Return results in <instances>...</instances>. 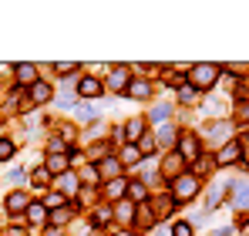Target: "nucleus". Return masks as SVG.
I'll return each mask as SVG.
<instances>
[{
	"label": "nucleus",
	"mask_w": 249,
	"mask_h": 236,
	"mask_svg": "<svg viewBox=\"0 0 249 236\" xmlns=\"http://www.w3.org/2000/svg\"><path fill=\"white\" fill-rule=\"evenodd\" d=\"M219 75H222V71H219L215 64H196V68L189 71V84H192L196 91H209V88L219 81Z\"/></svg>",
	"instance_id": "f257e3e1"
},
{
	"label": "nucleus",
	"mask_w": 249,
	"mask_h": 236,
	"mask_svg": "<svg viewBox=\"0 0 249 236\" xmlns=\"http://www.w3.org/2000/svg\"><path fill=\"white\" fill-rule=\"evenodd\" d=\"M199 193V176H178L175 182H172V202H189V199Z\"/></svg>",
	"instance_id": "f03ea898"
},
{
	"label": "nucleus",
	"mask_w": 249,
	"mask_h": 236,
	"mask_svg": "<svg viewBox=\"0 0 249 236\" xmlns=\"http://www.w3.org/2000/svg\"><path fill=\"white\" fill-rule=\"evenodd\" d=\"M178 156H182V162H196L199 158V138L196 135H182L178 138Z\"/></svg>",
	"instance_id": "7ed1b4c3"
},
{
	"label": "nucleus",
	"mask_w": 249,
	"mask_h": 236,
	"mask_svg": "<svg viewBox=\"0 0 249 236\" xmlns=\"http://www.w3.org/2000/svg\"><path fill=\"white\" fill-rule=\"evenodd\" d=\"M128 84H131V75H128V68H124V64L111 68V75H108V88H111V91H128Z\"/></svg>",
	"instance_id": "20e7f679"
},
{
	"label": "nucleus",
	"mask_w": 249,
	"mask_h": 236,
	"mask_svg": "<svg viewBox=\"0 0 249 236\" xmlns=\"http://www.w3.org/2000/svg\"><path fill=\"white\" fill-rule=\"evenodd\" d=\"M78 91H81L84 98H98V95L105 91V84H101L98 78H81L78 81Z\"/></svg>",
	"instance_id": "39448f33"
},
{
	"label": "nucleus",
	"mask_w": 249,
	"mask_h": 236,
	"mask_svg": "<svg viewBox=\"0 0 249 236\" xmlns=\"http://www.w3.org/2000/svg\"><path fill=\"white\" fill-rule=\"evenodd\" d=\"M31 101H37V105H47L51 101V84L47 81H34L31 84Z\"/></svg>",
	"instance_id": "423d86ee"
},
{
	"label": "nucleus",
	"mask_w": 249,
	"mask_h": 236,
	"mask_svg": "<svg viewBox=\"0 0 249 236\" xmlns=\"http://www.w3.org/2000/svg\"><path fill=\"white\" fill-rule=\"evenodd\" d=\"M118 172H122V162H118V158H111V156L101 158V169H98V176H108V179L115 182V179H118Z\"/></svg>",
	"instance_id": "0eeeda50"
},
{
	"label": "nucleus",
	"mask_w": 249,
	"mask_h": 236,
	"mask_svg": "<svg viewBox=\"0 0 249 236\" xmlns=\"http://www.w3.org/2000/svg\"><path fill=\"white\" fill-rule=\"evenodd\" d=\"M128 95H131V98H138V101H145V98L152 95V84H148V81H142V78H131Z\"/></svg>",
	"instance_id": "6e6552de"
},
{
	"label": "nucleus",
	"mask_w": 249,
	"mask_h": 236,
	"mask_svg": "<svg viewBox=\"0 0 249 236\" xmlns=\"http://www.w3.org/2000/svg\"><path fill=\"white\" fill-rule=\"evenodd\" d=\"M27 206H31V199L24 193H10L7 196V213H27Z\"/></svg>",
	"instance_id": "1a4fd4ad"
},
{
	"label": "nucleus",
	"mask_w": 249,
	"mask_h": 236,
	"mask_svg": "<svg viewBox=\"0 0 249 236\" xmlns=\"http://www.w3.org/2000/svg\"><path fill=\"white\" fill-rule=\"evenodd\" d=\"M142 132H145V118H131L124 125V138L128 142H142Z\"/></svg>",
	"instance_id": "9d476101"
},
{
	"label": "nucleus",
	"mask_w": 249,
	"mask_h": 236,
	"mask_svg": "<svg viewBox=\"0 0 249 236\" xmlns=\"http://www.w3.org/2000/svg\"><path fill=\"white\" fill-rule=\"evenodd\" d=\"M135 223H138V230H152V226H155V213H152L148 202L138 206V219H135Z\"/></svg>",
	"instance_id": "9b49d317"
},
{
	"label": "nucleus",
	"mask_w": 249,
	"mask_h": 236,
	"mask_svg": "<svg viewBox=\"0 0 249 236\" xmlns=\"http://www.w3.org/2000/svg\"><path fill=\"white\" fill-rule=\"evenodd\" d=\"M14 75H17V81H20V84H34V81H41L34 64H17V68H14Z\"/></svg>",
	"instance_id": "f8f14e48"
},
{
	"label": "nucleus",
	"mask_w": 249,
	"mask_h": 236,
	"mask_svg": "<svg viewBox=\"0 0 249 236\" xmlns=\"http://www.w3.org/2000/svg\"><path fill=\"white\" fill-rule=\"evenodd\" d=\"M236 158H243V145H239V142L222 145V152H219V162H222V165H229V162H236Z\"/></svg>",
	"instance_id": "ddd939ff"
},
{
	"label": "nucleus",
	"mask_w": 249,
	"mask_h": 236,
	"mask_svg": "<svg viewBox=\"0 0 249 236\" xmlns=\"http://www.w3.org/2000/svg\"><path fill=\"white\" fill-rule=\"evenodd\" d=\"M47 172H51V176H64V172H68V158L64 156H47Z\"/></svg>",
	"instance_id": "4468645a"
},
{
	"label": "nucleus",
	"mask_w": 249,
	"mask_h": 236,
	"mask_svg": "<svg viewBox=\"0 0 249 236\" xmlns=\"http://www.w3.org/2000/svg\"><path fill=\"white\" fill-rule=\"evenodd\" d=\"M162 169H165V176H182V156H168L165 162H162Z\"/></svg>",
	"instance_id": "2eb2a0df"
},
{
	"label": "nucleus",
	"mask_w": 249,
	"mask_h": 236,
	"mask_svg": "<svg viewBox=\"0 0 249 236\" xmlns=\"http://www.w3.org/2000/svg\"><path fill=\"white\" fill-rule=\"evenodd\" d=\"M124 193H128V182H124L122 176H118L115 182H108V193H105V196H108V199H122Z\"/></svg>",
	"instance_id": "dca6fc26"
},
{
	"label": "nucleus",
	"mask_w": 249,
	"mask_h": 236,
	"mask_svg": "<svg viewBox=\"0 0 249 236\" xmlns=\"http://www.w3.org/2000/svg\"><path fill=\"white\" fill-rule=\"evenodd\" d=\"M232 196H236V206H249V186L246 182H232Z\"/></svg>",
	"instance_id": "f3484780"
},
{
	"label": "nucleus",
	"mask_w": 249,
	"mask_h": 236,
	"mask_svg": "<svg viewBox=\"0 0 249 236\" xmlns=\"http://www.w3.org/2000/svg\"><path fill=\"white\" fill-rule=\"evenodd\" d=\"M128 196H131V202H148V193L142 182H128Z\"/></svg>",
	"instance_id": "a211bd4d"
},
{
	"label": "nucleus",
	"mask_w": 249,
	"mask_h": 236,
	"mask_svg": "<svg viewBox=\"0 0 249 236\" xmlns=\"http://www.w3.org/2000/svg\"><path fill=\"white\" fill-rule=\"evenodd\" d=\"M57 186H61L64 193H74V189H78V176H74V172H64V176H57Z\"/></svg>",
	"instance_id": "6ab92c4d"
},
{
	"label": "nucleus",
	"mask_w": 249,
	"mask_h": 236,
	"mask_svg": "<svg viewBox=\"0 0 249 236\" xmlns=\"http://www.w3.org/2000/svg\"><path fill=\"white\" fill-rule=\"evenodd\" d=\"M222 132H226V135H229V125H222V121H212V125H209V138H212V142H222Z\"/></svg>",
	"instance_id": "aec40b11"
},
{
	"label": "nucleus",
	"mask_w": 249,
	"mask_h": 236,
	"mask_svg": "<svg viewBox=\"0 0 249 236\" xmlns=\"http://www.w3.org/2000/svg\"><path fill=\"white\" fill-rule=\"evenodd\" d=\"M138 158H142L138 145H124V149H122V162H124V165H135Z\"/></svg>",
	"instance_id": "412c9836"
},
{
	"label": "nucleus",
	"mask_w": 249,
	"mask_h": 236,
	"mask_svg": "<svg viewBox=\"0 0 249 236\" xmlns=\"http://www.w3.org/2000/svg\"><path fill=\"white\" fill-rule=\"evenodd\" d=\"M44 213H47V209H44L41 202H31V206H27V219H31V223H44Z\"/></svg>",
	"instance_id": "4be33fe9"
},
{
	"label": "nucleus",
	"mask_w": 249,
	"mask_h": 236,
	"mask_svg": "<svg viewBox=\"0 0 249 236\" xmlns=\"http://www.w3.org/2000/svg\"><path fill=\"white\" fill-rule=\"evenodd\" d=\"M222 196H226V189H222V186H212V189H209V209H215V206L222 202Z\"/></svg>",
	"instance_id": "5701e85b"
},
{
	"label": "nucleus",
	"mask_w": 249,
	"mask_h": 236,
	"mask_svg": "<svg viewBox=\"0 0 249 236\" xmlns=\"http://www.w3.org/2000/svg\"><path fill=\"white\" fill-rule=\"evenodd\" d=\"M115 216H118V219H131V216H135V206H131V202H118V206H115Z\"/></svg>",
	"instance_id": "b1692460"
},
{
	"label": "nucleus",
	"mask_w": 249,
	"mask_h": 236,
	"mask_svg": "<svg viewBox=\"0 0 249 236\" xmlns=\"http://www.w3.org/2000/svg\"><path fill=\"white\" fill-rule=\"evenodd\" d=\"M192 98H196V88H192V84H182V88H178V101H182V105H189Z\"/></svg>",
	"instance_id": "393cba45"
},
{
	"label": "nucleus",
	"mask_w": 249,
	"mask_h": 236,
	"mask_svg": "<svg viewBox=\"0 0 249 236\" xmlns=\"http://www.w3.org/2000/svg\"><path fill=\"white\" fill-rule=\"evenodd\" d=\"M10 156H14V142L10 138H0V162H7Z\"/></svg>",
	"instance_id": "a878e982"
},
{
	"label": "nucleus",
	"mask_w": 249,
	"mask_h": 236,
	"mask_svg": "<svg viewBox=\"0 0 249 236\" xmlns=\"http://www.w3.org/2000/svg\"><path fill=\"white\" fill-rule=\"evenodd\" d=\"M51 219H54V226H57V223H68V219H71V209H68V206H61V209H57Z\"/></svg>",
	"instance_id": "bb28decb"
},
{
	"label": "nucleus",
	"mask_w": 249,
	"mask_h": 236,
	"mask_svg": "<svg viewBox=\"0 0 249 236\" xmlns=\"http://www.w3.org/2000/svg\"><path fill=\"white\" fill-rule=\"evenodd\" d=\"M172 236H192V226L189 223H175L172 226Z\"/></svg>",
	"instance_id": "cd10ccee"
},
{
	"label": "nucleus",
	"mask_w": 249,
	"mask_h": 236,
	"mask_svg": "<svg viewBox=\"0 0 249 236\" xmlns=\"http://www.w3.org/2000/svg\"><path fill=\"white\" fill-rule=\"evenodd\" d=\"M175 138H178V135H175V128H162V132H159V142H175Z\"/></svg>",
	"instance_id": "c85d7f7f"
},
{
	"label": "nucleus",
	"mask_w": 249,
	"mask_h": 236,
	"mask_svg": "<svg viewBox=\"0 0 249 236\" xmlns=\"http://www.w3.org/2000/svg\"><path fill=\"white\" fill-rule=\"evenodd\" d=\"M54 71L57 75H71V71H78V64H54Z\"/></svg>",
	"instance_id": "c756f323"
},
{
	"label": "nucleus",
	"mask_w": 249,
	"mask_h": 236,
	"mask_svg": "<svg viewBox=\"0 0 249 236\" xmlns=\"http://www.w3.org/2000/svg\"><path fill=\"white\" fill-rule=\"evenodd\" d=\"M152 149H155V138H142L138 142V152H152Z\"/></svg>",
	"instance_id": "7c9ffc66"
},
{
	"label": "nucleus",
	"mask_w": 249,
	"mask_h": 236,
	"mask_svg": "<svg viewBox=\"0 0 249 236\" xmlns=\"http://www.w3.org/2000/svg\"><path fill=\"white\" fill-rule=\"evenodd\" d=\"M47 206H57V209H61V206H68V202H64V196H61V193H54V196L47 199Z\"/></svg>",
	"instance_id": "2f4dec72"
},
{
	"label": "nucleus",
	"mask_w": 249,
	"mask_h": 236,
	"mask_svg": "<svg viewBox=\"0 0 249 236\" xmlns=\"http://www.w3.org/2000/svg\"><path fill=\"white\" fill-rule=\"evenodd\" d=\"M165 81H168V84H178V88H182V75H178V71H168Z\"/></svg>",
	"instance_id": "473e14b6"
},
{
	"label": "nucleus",
	"mask_w": 249,
	"mask_h": 236,
	"mask_svg": "<svg viewBox=\"0 0 249 236\" xmlns=\"http://www.w3.org/2000/svg\"><path fill=\"white\" fill-rule=\"evenodd\" d=\"M168 115V105H159V108H155V112H152V118H155V121H162V118Z\"/></svg>",
	"instance_id": "72a5a7b5"
},
{
	"label": "nucleus",
	"mask_w": 249,
	"mask_h": 236,
	"mask_svg": "<svg viewBox=\"0 0 249 236\" xmlns=\"http://www.w3.org/2000/svg\"><path fill=\"white\" fill-rule=\"evenodd\" d=\"M47 179H51V172H47V169H37V172H34V182H47Z\"/></svg>",
	"instance_id": "f704fd0d"
},
{
	"label": "nucleus",
	"mask_w": 249,
	"mask_h": 236,
	"mask_svg": "<svg viewBox=\"0 0 249 236\" xmlns=\"http://www.w3.org/2000/svg\"><path fill=\"white\" fill-rule=\"evenodd\" d=\"M94 115H98V108H94V105H84V108H81V118H94Z\"/></svg>",
	"instance_id": "c9c22d12"
},
{
	"label": "nucleus",
	"mask_w": 249,
	"mask_h": 236,
	"mask_svg": "<svg viewBox=\"0 0 249 236\" xmlns=\"http://www.w3.org/2000/svg\"><path fill=\"white\" fill-rule=\"evenodd\" d=\"M81 179H91V182H98V169H84Z\"/></svg>",
	"instance_id": "e433bc0d"
},
{
	"label": "nucleus",
	"mask_w": 249,
	"mask_h": 236,
	"mask_svg": "<svg viewBox=\"0 0 249 236\" xmlns=\"http://www.w3.org/2000/svg\"><path fill=\"white\" fill-rule=\"evenodd\" d=\"M7 236H24V226H14V230H10Z\"/></svg>",
	"instance_id": "4c0bfd02"
},
{
	"label": "nucleus",
	"mask_w": 249,
	"mask_h": 236,
	"mask_svg": "<svg viewBox=\"0 0 249 236\" xmlns=\"http://www.w3.org/2000/svg\"><path fill=\"white\" fill-rule=\"evenodd\" d=\"M44 236H57V230H54V226H51V230H47V233H44Z\"/></svg>",
	"instance_id": "58836bf2"
},
{
	"label": "nucleus",
	"mask_w": 249,
	"mask_h": 236,
	"mask_svg": "<svg viewBox=\"0 0 249 236\" xmlns=\"http://www.w3.org/2000/svg\"><path fill=\"white\" fill-rule=\"evenodd\" d=\"M118 236H135V233H118Z\"/></svg>",
	"instance_id": "ea45409f"
}]
</instances>
